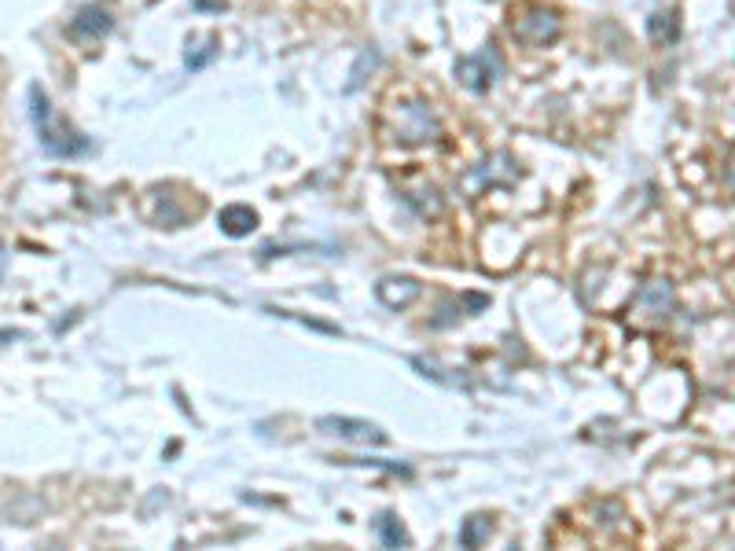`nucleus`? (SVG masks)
Listing matches in <instances>:
<instances>
[{"label":"nucleus","mask_w":735,"mask_h":551,"mask_svg":"<svg viewBox=\"0 0 735 551\" xmlns=\"http://www.w3.org/2000/svg\"><path fill=\"white\" fill-rule=\"evenodd\" d=\"M30 118H34L37 140H41V147H45L48 155L74 158V155H85V151H89V140L52 107V100L45 96L41 85H30Z\"/></svg>","instance_id":"f257e3e1"},{"label":"nucleus","mask_w":735,"mask_h":551,"mask_svg":"<svg viewBox=\"0 0 735 551\" xmlns=\"http://www.w3.org/2000/svg\"><path fill=\"white\" fill-rule=\"evenodd\" d=\"M390 133H394L397 144H430V140H438L441 136V122L438 114L430 111V103L423 100H401L394 103V111H390Z\"/></svg>","instance_id":"f03ea898"},{"label":"nucleus","mask_w":735,"mask_h":551,"mask_svg":"<svg viewBox=\"0 0 735 551\" xmlns=\"http://www.w3.org/2000/svg\"><path fill=\"white\" fill-rule=\"evenodd\" d=\"M500 70H504V63H500V52L493 45L478 48V52H471V56H460L456 59V78H460V85L471 92H489L493 85H497Z\"/></svg>","instance_id":"7ed1b4c3"},{"label":"nucleus","mask_w":735,"mask_h":551,"mask_svg":"<svg viewBox=\"0 0 735 551\" xmlns=\"http://www.w3.org/2000/svg\"><path fill=\"white\" fill-rule=\"evenodd\" d=\"M511 34H515V41L526 48H544V45H552V41H559L563 23H559V15H555L552 8H530L522 19H515Z\"/></svg>","instance_id":"20e7f679"},{"label":"nucleus","mask_w":735,"mask_h":551,"mask_svg":"<svg viewBox=\"0 0 735 551\" xmlns=\"http://www.w3.org/2000/svg\"><path fill=\"white\" fill-rule=\"evenodd\" d=\"M633 309L644 316L647 324H666L673 309H677V294H673V283L669 280H651L640 287Z\"/></svg>","instance_id":"39448f33"},{"label":"nucleus","mask_w":735,"mask_h":551,"mask_svg":"<svg viewBox=\"0 0 735 551\" xmlns=\"http://www.w3.org/2000/svg\"><path fill=\"white\" fill-rule=\"evenodd\" d=\"M317 427L324 430V434L353 441V445H386V441H390L375 423H364V419H350V416H324Z\"/></svg>","instance_id":"423d86ee"},{"label":"nucleus","mask_w":735,"mask_h":551,"mask_svg":"<svg viewBox=\"0 0 735 551\" xmlns=\"http://www.w3.org/2000/svg\"><path fill=\"white\" fill-rule=\"evenodd\" d=\"M111 30H114V12L103 8V4H85L74 15V23H70V37L74 41H96V37L111 34Z\"/></svg>","instance_id":"0eeeda50"},{"label":"nucleus","mask_w":735,"mask_h":551,"mask_svg":"<svg viewBox=\"0 0 735 551\" xmlns=\"http://www.w3.org/2000/svg\"><path fill=\"white\" fill-rule=\"evenodd\" d=\"M375 294H379V302L386 309H405V305H412L423 294V287L412 276H386V280L375 283Z\"/></svg>","instance_id":"6e6552de"},{"label":"nucleus","mask_w":735,"mask_h":551,"mask_svg":"<svg viewBox=\"0 0 735 551\" xmlns=\"http://www.w3.org/2000/svg\"><path fill=\"white\" fill-rule=\"evenodd\" d=\"M217 225H221V232L232 239H243L250 236L254 228H258V210H250L247 203H232L225 206L221 214H217Z\"/></svg>","instance_id":"1a4fd4ad"},{"label":"nucleus","mask_w":735,"mask_h":551,"mask_svg":"<svg viewBox=\"0 0 735 551\" xmlns=\"http://www.w3.org/2000/svg\"><path fill=\"white\" fill-rule=\"evenodd\" d=\"M647 34H651L655 45H673V41L680 37L677 12H673V8H669V12H655L651 19H647Z\"/></svg>","instance_id":"9d476101"},{"label":"nucleus","mask_w":735,"mask_h":551,"mask_svg":"<svg viewBox=\"0 0 735 551\" xmlns=\"http://www.w3.org/2000/svg\"><path fill=\"white\" fill-rule=\"evenodd\" d=\"M375 537L383 540V548H408L412 540H408L405 526H401V518L383 511V515L375 518Z\"/></svg>","instance_id":"9b49d317"},{"label":"nucleus","mask_w":735,"mask_h":551,"mask_svg":"<svg viewBox=\"0 0 735 551\" xmlns=\"http://www.w3.org/2000/svg\"><path fill=\"white\" fill-rule=\"evenodd\" d=\"M214 59H217V37H206L203 45H199V37L188 41V56H184L188 70H203V67H210Z\"/></svg>","instance_id":"f8f14e48"},{"label":"nucleus","mask_w":735,"mask_h":551,"mask_svg":"<svg viewBox=\"0 0 735 551\" xmlns=\"http://www.w3.org/2000/svg\"><path fill=\"white\" fill-rule=\"evenodd\" d=\"M489 529H493V526H489L486 515H471L464 526H460V544H464V548H478V544H486Z\"/></svg>","instance_id":"ddd939ff"},{"label":"nucleus","mask_w":735,"mask_h":551,"mask_svg":"<svg viewBox=\"0 0 735 551\" xmlns=\"http://www.w3.org/2000/svg\"><path fill=\"white\" fill-rule=\"evenodd\" d=\"M379 67V52L375 48H364L361 56H357V63H353L350 70V81H346V92H357L364 85V74H372V70Z\"/></svg>","instance_id":"4468645a"}]
</instances>
